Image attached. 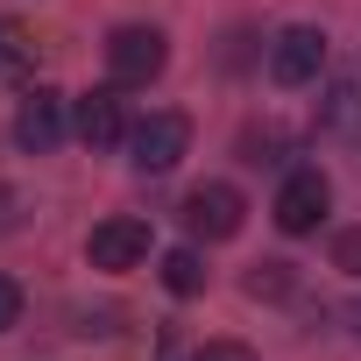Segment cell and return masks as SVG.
Here are the masks:
<instances>
[{
	"label": "cell",
	"mask_w": 361,
	"mask_h": 361,
	"mask_svg": "<svg viewBox=\"0 0 361 361\" xmlns=\"http://www.w3.org/2000/svg\"><path fill=\"white\" fill-rule=\"evenodd\" d=\"M185 149H192V121H185V114H149V121L128 128V163H135L142 177L177 170V163H185Z\"/></svg>",
	"instance_id": "6da1fadb"
},
{
	"label": "cell",
	"mask_w": 361,
	"mask_h": 361,
	"mask_svg": "<svg viewBox=\"0 0 361 361\" xmlns=\"http://www.w3.org/2000/svg\"><path fill=\"white\" fill-rule=\"evenodd\" d=\"M163 64H170L163 29L128 22V29H114V36H106V71H114V85H149V78H163Z\"/></svg>",
	"instance_id": "7a4b0ae2"
},
{
	"label": "cell",
	"mask_w": 361,
	"mask_h": 361,
	"mask_svg": "<svg viewBox=\"0 0 361 361\" xmlns=\"http://www.w3.org/2000/svg\"><path fill=\"white\" fill-rule=\"evenodd\" d=\"M85 262H92V269H106V276L142 269V262H149V220H135V213L99 220V227H92V241H85Z\"/></svg>",
	"instance_id": "3957f363"
},
{
	"label": "cell",
	"mask_w": 361,
	"mask_h": 361,
	"mask_svg": "<svg viewBox=\"0 0 361 361\" xmlns=\"http://www.w3.org/2000/svg\"><path fill=\"white\" fill-rule=\"evenodd\" d=\"M319 64H326V36H319L312 22H298V29H283V36L269 43V78H276V85H290V92H298V85H312V78H319Z\"/></svg>",
	"instance_id": "277c9868"
},
{
	"label": "cell",
	"mask_w": 361,
	"mask_h": 361,
	"mask_svg": "<svg viewBox=\"0 0 361 361\" xmlns=\"http://www.w3.org/2000/svg\"><path fill=\"white\" fill-rule=\"evenodd\" d=\"M64 128H71V99H64V92H50V85H36V92L15 106V142H22V149H36V156H43V149H57V142H64Z\"/></svg>",
	"instance_id": "5b68a950"
},
{
	"label": "cell",
	"mask_w": 361,
	"mask_h": 361,
	"mask_svg": "<svg viewBox=\"0 0 361 361\" xmlns=\"http://www.w3.org/2000/svg\"><path fill=\"white\" fill-rule=\"evenodd\" d=\"M326 206H333V185L319 170H290L283 177V192H276V227L283 234H312L319 220H326Z\"/></svg>",
	"instance_id": "8992f818"
},
{
	"label": "cell",
	"mask_w": 361,
	"mask_h": 361,
	"mask_svg": "<svg viewBox=\"0 0 361 361\" xmlns=\"http://www.w3.org/2000/svg\"><path fill=\"white\" fill-rule=\"evenodd\" d=\"M241 192L234 185H199L192 199H185V227L199 234V241H234L241 234Z\"/></svg>",
	"instance_id": "52a82bcc"
},
{
	"label": "cell",
	"mask_w": 361,
	"mask_h": 361,
	"mask_svg": "<svg viewBox=\"0 0 361 361\" xmlns=\"http://www.w3.org/2000/svg\"><path fill=\"white\" fill-rule=\"evenodd\" d=\"M71 128H78V142H85V149H114V142H128V114H121V92H114V85L85 92V99L71 106Z\"/></svg>",
	"instance_id": "ba28073f"
},
{
	"label": "cell",
	"mask_w": 361,
	"mask_h": 361,
	"mask_svg": "<svg viewBox=\"0 0 361 361\" xmlns=\"http://www.w3.org/2000/svg\"><path fill=\"white\" fill-rule=\"evenodd\" d=\"M29 64H36V36L22 22H0V85L29 78Z\"/></svg>",
	"instance_id": "9c48e42d"
},
{
	"label": "cell",
	"mask_w": 361,
	"mask_h": 361,
	"mask_svg": "<svg viewBox=\"0 0 361 361\" xmlns=\"http://www.w3.org/2000/svg\"><path fill=\"white\" fill-rule=\"evenodd\" d=\"M163 290H170V298H199V290H206L199 248H170V255H163Z\"/></svg>",
	"instance_id": "30bf717a"
},
{
	"label": "cell",
	"mask_w": 361,
	"mask_h": 361,
	"mask_svg": "<svg viewBox=\"0 0 361 361\" xmlns=\"http://www.w3.org/2000/svg\"><path fill=\"white\" fill-rule=\"evenodd\" d=\"M319 121H326L333 135H354V128H361V78H340V85L326 92V106H319Z\"/></svg>",
	"instance_id": "8fae6325"
},
{
	"label": "cell",
	"mask_w": 361,
	"mask_h": 361,
	"mask_svg": "<svg viewBox=\"0 0 361 361\" xmlns=\"http://www.w3.org/2000/svg\"><path fill=\"white\" fill-rule=\"evenodd\" d=\"M290 283H298L290 262H255L248 269V298H290Z\"/></svg>",
	"instance_id": "7c38bea8"
},
{
	"label": "cell",
	"mask_w": 361,
	"mask_h": 361,
	"mask_svg": "<svg viewBox=\"0 0 361 361\" xmlns=\"http://www.w3.org/2000/svg\"><path fill=\"white\" fill-rule=\"evenodd\" d=\"M333 269H347V276H361V227H347V234H333Z\"/></svg>",
	"instance_id": "4fadbf2b"
},
{
	"label": "cell",
	"mask_w": 361,
	"mask_h": 361,
	"mask_svg": "<svg viewBox=\"0 0 361 361\" xmlns=\"http://www.w3.org/2000/svg\"><path fill=\"white\" fill-rule=\"evenodd\" d=\"M15 326H22V283L0 276V333H15Z\"/></svg>",
	"instance_id": "5bb4252c"
},
{
	"label": "cell",
	"mask_w": 361,
	"mask_h": 361,
	"mask_svg": "<svg viewBox=\"0 0 361 361\" xmlns=\"http://www.w3.org/2000/svg\"><path fill=\"white\" fill-rule=\"evenodd\" d=\"M192 361H255V347H241V340H206Z\"/></svg>",
	"instance_id": "9a60e30c"
},
{
	"label": "cell",
	"mask_w": 361,
	"mask_h": 361,
	"mask_svg": "<svg viewBox=\"0 0 361 361\" xmlns=\"http://www.w3.org/2000/svg\"><path fill=\"white\" fill-rule=\"evenodd\" d=\"M8 227H15V192L0 185V234H8Z\"/></svg>",
	"instance_id": "2e32d148"
},
{
	"label": "cell",
	"mask_w": 361,
	"mask_h": 361,
	"mask_svg": "<svg viewBox=\"0 0 361 361\" xmlns=\"http://www.w3.org/2000/svg\"><path fill=\"white\" fill-rule=\"evenodd\" d=\"M354 326H361V305H354Z\"/></svg>",
	"instance_id": "e0dca14e"
}]
</instances>
